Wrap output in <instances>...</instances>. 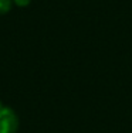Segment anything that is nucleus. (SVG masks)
<instances>
[{
	"mask_svg": "<svg viewBox=\"0 0 132 133\" xmlns=\"http://www.w3.org/2000/svg\"><path fill=\"white\" fill-rule=\"evenodd\" d=\"M11 4L13 0H0V16L7 14L11 10Z\"/></svg>",
	"mask_w": 132,
	"mask_h": 133,
	"instance_id": "2",
	"label": "nucleus"
},
{
	"mask_svg": "<svg viewBox=\"0 0 132 133\" xmlns=\"http://www.w3.org/2000/svg\"><path fill=\"white\" fill-rule=\"evenodd\" d=\"M18 116L7 106L0 108V133H17Z\"/></svg>",
	"mask_w": 132,
	"mask_h": 133,
	"instance_id": "1",
	"label": "nucleus"
},
{
	"mask_svg": "<svg viewBox=\"0 0 132 133\" xmlns=\"http://www.w3.org/2000/svg\"><path fill=\"white\" fill-rule=\"evenodd\" d=\"M13 3L18 7H27V6L31 3V0H13Z\"/></svg>",
	"mask_w": 132,
	"mask_h": 133,
	"instance_id": "3",
	"label": "nucleus"
}]
</instances>
